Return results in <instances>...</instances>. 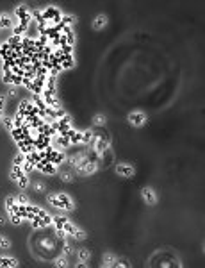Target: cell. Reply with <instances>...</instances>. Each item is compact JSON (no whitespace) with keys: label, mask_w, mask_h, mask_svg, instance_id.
Listing matches in <instances>:
<instances>
[{"label":"cell","mask_w":205,"mask_h":268,"mask_svg":"<svg viewBox=\"0 0 205 268\" xmlns=\"http://www.w3.org/2000/svg\"><path fill=\"white\" fill-rule=\"evenodd\" d=\"M57 59L61 63V68H71V66H73V59H71V56H61Z\"/></svg>","instance_id":"7a4b0ae2"},{"label":"cell","mask_w":205,"mask_h":268,"mask_svg":"<svg viewBox=\"0 0 205 268\" xmlns=\"http://www.w3.org/2000/svg\"><path fill=\"white\" fill-rule=\"evenodd\" d=\"M11 175H13V179H16V181H18V179L23 175V172H22V168H20V166H16V164H14V170H13V173H11Z\"/></svg>","instance_id":"2e32d148"},{"label":"cell","mask_w":205,"mask_h":268,"mask_svg":"<svg viewBox=\"0 0 205 268\" xmlns=\"http://www.w3.org/2000/svg\"><path fill=\"white\" fill-rule=\"evenodd\" d=\"M16 45H22V38H20V36H13L11 39H9V47H11V48H14Z\"/></svg>","instance_id":"8fae6325"},{"label":"cell","mask_w":205,"mask_h":268,"mask_svg":"<svg viewBox=\"0 0 205 268\" xmlns=\"http://www.w3.org/2000/svg\"><path fill=\"white\" fill-rule=\"evenodd\" d=\"M61 136H64V138H68L70 139V143H77V141H80V134L79 132H75L73 129H66Z\"/></svg>","instance_id":"6da1fadb"},{"label":"cell","mask_w":205,"mask_h":268,"mask_svg":"<svg viewBox=\"0 0 205 268\" xmlns=\"http://www.w3.org/2000/svg\"><path fill=\"white\" fill-rule=\"evenodd\" d=\"M4 82H7V84H11V82H13V71H11V70L5 71V75H4Z\"/></svg>","instance_id":"d6986e66"},{"label":"cell","mask_w":205,"mask_h":268,"mask_svg":"<svg viewBox=\"0 0 205 268\" xmlns=\"http://www.w3.org/2000/svg\"><path fill=\"white\" fill-rule=\"evenodd\" d=\"M86 159L91 161V163H96V161H98V152H96V150H91L87 156H86Z\"/></svg>","instance_id":"4fadbf2b"},{"label":"cell","mask_w":205,"mask_h":268,"mask_svg":"<svg viewBox=\"0 0 205 268\" xmlns=\"http://www.w3.org/2000/svg\"><path fill=\"white\" fill-rule=\"evenodd\" d=\"M13 138H14V141H22V139H23V132H22V129L14 127V129H13Z\"/></svg>","instance_id":"9c48e42d"},{"label":"cell","mask_w":205,"mask_h":268,"mask_svg":"<svg viewBox=\"0 0 205 268\" xmlns=\"http://www.w3.org/2000/svg\"><path fill=\"white\" fill-rule=\"evenodd\" d=\"M34 166H36L34 163H30V161H25V164H23V170H25V172H30V170H32Z\"/></svg>","instance_id":"603a6c76"},{"label":"cell","mask_w":205,"mask_h":268,"mask_svg":"<svg viewBox=\"0 0 205 268\" xmlns=\"http://www.w3.org/2000/svg\"><path fill=\"white\" fill-rule=\"evenodd\" d=\"M11 220H13V223H20V220H22V216H20L18 213H13V214H11Z\"/></svg>","instance_id":"d4e9b609"},{"label":"cell","mask_w":205,"mask_h":268,"mask_svg":"<svg viewBox=\"0 0 205 268\" xmlns=\"http://www.w3.org/2000/svg\"><path fill=\"white\" fill-rule=\"evenodd\" d=\"M52 222H55V225H57V229H63V225H64L66 218H63V216H55V218H52Z\"/></svg>","instance_id":"5bb4252c"},{"label":"cell","mask_w":205,"mask_h":268,"mask_svg":"<svg viewBox=\"0 0 205 268\" xmlns=\"http://www.w3.org/2000/svg\"><path fill=\"white\" fill-rule=\"evenodd\" d=\"M48 91H52V93H55V77L52 75H48Z\"/></svg>","instance_id":"7c38bea8"},{"label":"cell","mask_w":205,"mask_h":268,"mask_svg":"<svg viewBox=\"0 0 205 268\" xmlns=\"http://www.w3.org/2000/svg\"><path fill=\"white\" fill-rule=\"evenodd\" d=\"M130 118H132V123H134V125H141V123L145 122V116L139 115V113H134V115H132Z\"/></svg>","instance_id":"52a82bcc"},{"label":"cell","mask_w":205,"mask_h":268,"mask_svg":"<svg viewBox=\"0 0 205 268\" xmlns=\"http://www.w3.org/2000/svg\"><path fill=\"white\" fill-rule=\"evenodd\" d=\"M0 266H16V261L9 257H0Z\"/></svg>","instance_id":"ba28073f"},{"label":"cell","mask_w":205,"mask_h":268,"mask_svg":"<svg viewBox=\"0 0 205 268\" xmlns=\"http://www.w3.org/2000/svg\"><path fill=\"white\" fill-rule=\"evenodd\" d=\"M57 116H64V111L63 109H57Z\"/></svg>","instance_id":"836d02e7"},{"label":"cell","mask_w":205,"mask_h":268,"mask_svg":"<svg viewBox=\"0 0 205 268\" xmlns=\"http://www.w3.org/2000/svg\"><path fill=\"white\" fill-rule=\"evenodd\" d=\"M91 138H93V132H84V134H80V141H89Z\"/></svg>","instance_id":"ffe728a7"},{"label":"cell","mask_w":205,"mask_h":268,"mask_svg":"<svg viewBox=\"0 0 205 268\" xmlns=\"http://www.w3.org/2000/svg\"><path fill=\"white\" fill-rule=\"evenodd\" d=\"M9 25H11V20H9V18H2V20H0V27H9Z\"/></svg>","instance_id":"484cf974"},{"label":"cell","mask_w":205,"mask_h":268,"mask_svg":"<svg viewBox=\"0 0 205 268\" xmlns=\"http://www.w3.org/2000/svg\"><path fill=\"white\" fill-rule=\"evenodd\" d=\"M95 150H96L98 154H104V152L107 150V138H100V139L96 141V147H95Z\"/></svg>","instance_id":"3957f363"},{"label":"cell","mask_w":205,"mask_h":268,"mask_svg":"<svg viewBox=\"0 0 205 268\" xmlns=\"http://www.w3.org/2000/svg\"><path fill=\"white\" fill-rule=\"evenodd\" d=\"M61 52H63V56H71V47L70 45L61 47Z\"/></svg>","instance_id":"44dd1931"},{"label":"cell","mask_w":205,"mask_h":268,"mask_svg":"<svg viewBox=\"0 0 205 268\" xmlns=\"http://www.w3.org/2000/svg\"><path fill=\"white\" fill-rule=\"evenodd\" d=\"M63 229H64L66 232H70V234H73V236H75V232H77V229L73 227V225H70L68 222H64V225H63Z\"/></svg>","instance_id":"ac0fdd59"},{"label":"cell","mask_w":205,"mask_h":268,"mask_svg":"<svg viewBox=\"0 0 205 268\" xmlns=\"http://www.w3.org/2000/svg\"><path fill=\"white\" fill-rule=\"evenodd\" d=\"M36 166H38L39 170L46 172V173H54V172H55V168H54V164H52V163H46V164H43V163H36Z\"/></svg>","instance_id":"5b68a950"},{"label":"cell","mask_w":205,"mask_h":268,"mask_svg":"<svg viewBox=\"0 0 205 268\" xmlns=\"http://www.w3.org/2000/svg\"><path fill=\"white\" fill-rule=\"evenodd\" d=\"M4 123H5V127H9L11 131L14 129V127H13V120H11V118H5V120H4Z\"/></svg>","instance_id":"f546056e"},{"label":"cell","mask_w":205,"mask_h":268,"mask_svg":"<svg viewBox=\"0 0 205 268\" xmlns=\"http://www.w3.org/2000/svg\"><path fill=\"white\" fill-rule=\"evenodd\" d=\"M143 195H145V199H146L148 202H152V200H153V195H152V191H150V190H145V191H143Z\"/></svg>","instance_id":"cb8c5ba5"},{"label":"cell","mask_w":205,"mask_h":268,"mask_svg":"<svg viewBox=\"0 0 205 268\" xmlns=\"http://www.w3.org/2000/svg\"><path fill=\"white\" fill-rule=\"evenodd\" d=\"M18 182H20V186H22V188H25L27 186V177H25V175H22V177L18 179Z\"/></svg>","instance_id":"83f0119b"},{"label":"cell","mask_w":205,"mask_h":268,"mask_svg":"<svg viewBox=\"0 0 205 268\" xmlns=\"http://www.w3.org/2000/svg\"><path fill=\"white\" fill-rule=\"evenodd\" d=\"M2 104H4V97H0V109H2Z\"/></svg>","instance_id":"e575fe53"},{"label":"cell","mask_w":205,"mask_h":268,"mask_svg":"<svg viewBox=\"0 0 205 268\" xmlns=\"http://www.w3.org/2000/svg\"><path fill=\"white\" fill-rule=\"evenodd\" d=\"M118 172L121 175H127V177H130V175L134 173V170H132L130 166H123V164H120V166H118Z\"/></svg>","instance_id":"8992f818"},{"label":"cell","mask_w":205,"mask_h":268,"mask_svg":"<svg viewBox=\"0 0 205 268\" xmlns=\"http://www.w3.org/2000/svg\"><path fill=\"white\" fill-rule=\"evenodd\" d=\"M25 159L36 164V163H39V161H41V154H38L36 150H30V152L27 154V156H25Z\"/></svg>","instance_id":"277c9868"},{"label":"cell","mask_w":205,"mask_h":268,"mask_svg":"<svg viewBox=\"0 0 205 268\" xmlns=\"http://www.w3.org/2000/svg\"><path fill=\"white\" fill-rule=\"evenodd\" d=\"M59 200L63 202V208L64 209H71V202H70V199L66 197V195H59Z\"/></svg>","instance_id":"30bf717a"},{"label":"cell","mask_w":205,"mask_h":268,"mask_svg":"<svg viewBox=\"0 0 205 268\" xmlns=\"http://www.w3.org/2000/svg\"><path fill=\"white\" fill-rule=\"evenodd\" d=\"M50 202H52V205H55V208H63V202H61L59 199H55V197H50Z\"/></svg>","instance_id":"7402d4cb"},{"label":"cell","mask_w":205,"mask_h":268,"mask_svg":"<svg viewBox=\"0 0 205 268\" xmlns=\"http://www.w3.org/2000/svg\"><path fill=\"white\" fill-rule=\"evenodd\" d=\"M104 23H105V22H104V16H98V18H96V22H95V27L98 29V27H102Z\"/></svg>","instance_id":"4316f807"},{"label":"cell","mask_w":205,"mask_h":268,"mask_svg":"<svg viewBox=\"0 0 205 268\" xmlns=\"http://www.w3.org/2000/svg\"><path fill=\"white\" fill-rule=\"evenodd\" d=\"M11 71H13L14 75H18V77H25V70H23V68H20V66H13Z\"/></svg>","instance_id":"9a60e30c"},{"label":"cell","mask_w":205,"mask_h":268,"mask_svg":"<svg viewBox=\"0 0 205 268\" xmlns=\"http://www.w3.org/2000/svg\"><path fill=\"white\" fill-rule=\"evenodd\" d=\"M0 245H2V247H7V245H9V243H7V241H5V240H2V238H0Z\"/></svg>","instance_id":"d6a6232c"},{"label":"cell","mask_w":205,"mask_h":268,"mask_svg":"<svg viewBox=\"0 0 205 268\" xmlns=\"http://www.w3.org/2000/svg\"><path fill=\"white\" fill-rule=\"evenodd\" d=\"M23 120H25V116H22V115H16V118H14V127L22 129V125H23Z\"/></svg>","instance_id":"e0dca14e"},{"label":"cell","mask_w":205,"mask_h":268,"mask_svg":"<svg viewBox=\"0 0 205 268\" xmlns=\"http://www.w3.org/2000/svg\"><path fill=\"white\" fill-rule=\"evenodd\" d=\"M22 80H23V77H18L13 74V84H22Z\"/></svg>","instance_id":"f1b7e54d"},{"label":"cell","mask_w":205,"mask_h":268,"mask_svg":"<svg viewBox=\"0 0 205 268\" xmlns=\"http://www.w3.org/2000/svg\"><path fill=\"white\" fill-rule=\"evenodd\" d=\"M87 256H89L87 250H82V252H80V257H82V259H87Z\"/></svg>","instance_id":"1f68e13d"},{"label":"cell","mask_w":205,"mask_h":268,"mask_svg":"<svg viewBox=\"0 0 205 268\" xmlns=\"http://www.w3.org/2000/svg\"><path fill=\"white\" fill-rule=\"evenodd\" d=\"M14 161H16V163H14V164H16V166H20V164H22V163H23V156H18V157H16Z\"/></svg>","instance_id":"4dcf8cb0"}]
</instances>
